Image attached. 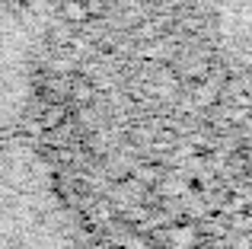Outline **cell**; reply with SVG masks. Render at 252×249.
<instances>
[{
	"label": "cell",
	"mask_w": 252,
	"mask_h": 249,
	"mask_svg": "<svg viewBox=\"0 0 252 249\" xmlns=\"http://www.w3.org/2000/svg\"><path fill=\"white\" fill-rule=\"evenodd\" d=\"M0 249H83L55 166L19 134H0Z\"/></svg>",
	"instance_id": "1"
},
{
	"label": "cell",
	"mask_w": 252,
	"mask_h": 249,
	"mask_svg": "<svg viewBox=\"0 0 252 249\" xmlns=\"http://www.w3.org/2000/svg\"><path fill=\"white\" fill-rule=\"evenodd\" d=\"M35 99V38L16 0H0V134H16Z\"/></svg>",
	"instance_id": "2"
},
{
	"label": "cell",
	"mask_w": 252,
	"mask_h": 249,
	"mask_svg": "<svg viewBox=\"0 0 252 249\" xmlns=\"http://www.w3.org/2000/svg\"><path fill=\"white\" fill-rule=\"evenodd\" d=\"M217 38L252 64V0H198Z\"/></svg>",
	"instance_id": "3"
}]
</instances>
